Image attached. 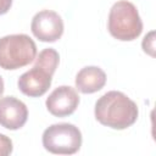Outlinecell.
Instances as JSON below:
<instances>
[{
  "mask_svg": "<svg viewBox=\"0 0 156 156\" xmlns=\"http://www.w3.org/2000/svg\"><path fill=\"white\" fill-rule=\"evenodd\" d=\"M95 118L112 129H126L133 126L139 111L136 104L126 94L111 90L104 94L95 104Z\"/></svg>",
  "mask_w": 156,
  "mask_h": 156,
  "instance_id": "cell-1",
  "label": "cell"
},
{
  "mask_svg": "<svg viewBox=\"0 0 156 156\" xmlns=\"http://www.w3.org/2000/svg\"><path fill=\"white\" fill-rule=\"evenodd\" d=\"M107 28L117 40L130 41L136 39L143 32V22L135 5L127 0L115 2L108 13Z\"/></svg>",
  "mask_w": 156,
  "mask_h": 156,
  "instance_id": "cell-2",
  "label": "cell"
},
{
  "mask_svg": "<svg viewBox=\"0 0 156 156\" xmlns=\"http://www.w3.org/2000/svg\"><path fill=\"white\" fill-rule=\"evenodd\" d=\"M37 57V45L27 34H11L0 38V67L22 68Z\"/></svg>",
  "mask_w": 156,
  "mask_h": 156,
  "instance_id": "cell-3",
  "label": "cell"
},
{
  "mask_svg": "<svg viewBox=\"0 0 156 156\" xmlns=\"http://www.w3.org/2000/svg\"><path fill=\"white\" fill-rule=\"evenodd\" d=\"M43 146L56 155L76 154L82 146V133L71 123L51 124L43 133Z\"/></svg>",
  "mask_w": 156,
  "mask_h": 156,
  "instance_id": "cell-4",
  "label": "cell"
},
{
  "mask_svg": "<svg viewBox=\"0 0 156 156\" xmlns=\"http://www.w3.org/2000/svg\"><path fill=\"white\" fill-rule=\"evenodd\" d=\"M30 30L40 41L54 43L63 34V21L61 16L51 10H41L34 15Z\"/></svg>",
  "mask_w": 156,
  "mask_h": 156,
  "instance_id": "cell-5",
  "label": "cell"
},
{
  "mask_svg": "<svg viewBox=\"0 0 156 156\" xmlns=\"http://www.w3.org/2000/svg\"><path fill=\"white\" fill-rule=\"evenodd\" d=\"M46 108L55 117H67L72 115L79 104V95L74 88L61 85L56 88L46 99Z\"/></svg>",
  "mask_w": 156,
  "mask_h": 156,
  "instance_id": "cell-6",
  "label": "cell"
},
{
  "mask_svg": "<svg viewBox=\"0 0 156 156\" xmlns=\"http://www.w3.org/2000/svg\"><path fill=\"white\" fill-rule=\"evenodd\" d=\"M28 118V108L24 102L15 96H5L0 99V126L17 130L22 128Z\"/></svg>",
  "mask_w": 156,
  "mask_h": 156,
  "instance_id": "cell-7",
  "label": "cell"
},
{
  "mask_svg": "<svg viewBox=\"0 0 156 156\" xmlns=\"http://www.w3.org/2000/svg\"><path fill=\"white\" fill-rule=\"evenodd\" d=\"M52 76L41 67L33 66L29 71L24 72L17 82L18 89L29 98H39L44 95L51 85Z\"/></svg>",
  "mask_w": 156,
  "mask_h": 156,
  "instance_id": "cell-8",
  "label": "cell"
},
{
  "mask_svg": "<svg viewBox=\"0 0 156 156\" xmlns=\"http://www.w3.org/2000/svg\"><path fill=\"white\" fill-rule=\"evenodd\" d=\"M106 84V73L96 66H87L76 76V88L83 94H93Z\"/></svg>",
  "mask_w": 156,
  "mask_h": 156,
  "instance_id": "cell-9",
  "label": "cell"
},
{
  "mask_svg": "<svg viewBox=\"0 0 156 156\" xmlns=\"http://www.w3.org/2000/svg\"><path fill=\"white\" fill-rule=\"evenodd\" d=\"M58 61H60L58 52L52 48H48L39 52V55L35 58L34 65L38 67H41L43 69L48 71L51 76H54V73L57 68Z\"/></svg>",
  "mask_w": 156,
  "mask_h": 156,
  "instance_id": "cell-10",
  "label": "cell"
},
{
  "mask_svg": "<svg viewBox=\"0 0 156 156\" xmlns=\"http://www.w3.org/2000/svg\"><path fill=\"white\" fill-rule=\"evenodd\" d=\"M155 32H150L147 35H145L143 43H141V46H143V50L149 54L150 56H155Z\"/></svg>",
  "mask_w": 156,
  "mask_h": 156,
  "instance_id": "cell-11",
  "label": "cell"
},
{
  "mask_svg": "<svg viewBox=\"0 0 156 156\" xmlns=\"http://www.w3.org/2000/svg\"><path fill=\"white\" fill-rule=\"evenodd\" d=\"M12 141L9 136L0 133V156H7L12 152Z\"/></svg>",
  "mask_w": 156,
  "mask_h": 156,
  "instance_id": "cell-12",
  "label": "cell"
},
{
  "mask_svg": "<svg viewBox=\"0 0 156 156\" xmlns=\"http://www.w3.org/2000/svg\"><path fill=\"white\" fill-rule=\"evenodd\" d=\"M12 5V0H0V16L5 15Z\"/></svg>",
  "mask_w": 156,
  "mask_h": 156,
  "instance_id": "cell-13",
  "label": "cell"
},
{
  "mask_svg": "<svg viewBox=\"0 0 156 156\" xmlns=\"http://www.w3.org/2000/svg\"><path fill=\"white\" fill-rule=\"evenodd\" d=\"M2 93H4V80H2V78L0 76V98H1Z\"/></svg>",
  "mask_w": 156,
  "mask_h": 156,
  "instance_id": "cell-14",
  "label": "cell"
}]
</instances>
